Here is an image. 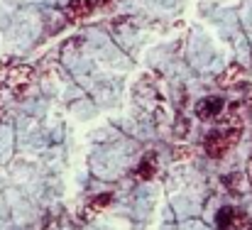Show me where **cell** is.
<instances>
[{
    "instance_id": "5",
    "label": "cell",
    "mask_w": 252,
    "mask_h": 230,
    "mask_svg": "<svg viewBox=\"0 0 252 230\" xmlns=\"http://www.w3.org/2000/svg\"><path fill=\"white\" fill-rule=\"evenodd\" d=\"M243 74H245V69L240 66V64H230L220 76H218V86H223V88H230V86H235L240 78H243Z\"/></svg>"
},
{
    "instance_id": "1",
    "label": "cell",
    "mask_w": 252,
    "mask_h": 230,
    "mask_svg": "<svg viewBox=\"0 0 252 230\" xmlns=\"http://www.w3.org/2000/svg\"><path fill=\"white\" fill-rule=\"evenodd\" d=\"M223 113V98H218V96H206L203 100H198V105H196V115L201 118V120H213V118H218Z\"/></svg>"
},
{
    "instance_id": "10",
    "label": "cell",
    "mask_w": 252,
    "mask_h": 230,
    "mask_svg": "<svg viewBox=\"0 0 252 230\" xmlns=\"http://www.w3.org/2000/svg\"><path fill=\"white\" fill-rule=\"evenodd\" d=\"M174 157H176V159H184V157H189V150H176Z\"/></svg>"
},
{
    "instance_id": "8",
    "label": "cell",
    "mask_w": 252,
    "mask_h": 230,
    "mask_svg": "<svg viewBox=\"0 0 252 230\" xmlns=\"http://www.w3.org/2000/svg\"><path fill=\"white\" fill-rule=\"evenodd\" d=\"M174 132H176L179 137H184V135L189 132V120H186V118H179L176 125H174Z\"/></svg>"
},
{
    "instance_id": "3",
    "label": "cell",
    "mask_w": 252,
    "mask_h": 230,
    "mask_svg": "<svg viewBox=\"0 0 252 230\" xmlns=\"http://www.w3.org/2000/svg\"><path fill=\"white\" fill-rule=\"evenodd\" d=\"M5 81H7V86H12V88L27 86V83L32 81V66H15V69H10Z\"/></svg>"
},
{
    "instance_id": "2",
    "label": "cell",
    "mask_w": 252,
    "mask_h": 230,
    "mask_svg": "<svg viewBox=\"0 0 252 230\" xmlns=\"http://www.w3.org/2000/svg\"><path fill=\"white\" fill-rule=\"evenodd\" d=\"M93 7H95V0H71L66 5V17L79 22V20H84L93 12Z\"/></svg>"
},
{
    "instance_id": "9",
    "label": "cell",
    "mask_w": 252,
    "mask_h": 230,
    "mask_svg": "<svg viewBox=\"0 0 252 230\" xmlns=\"http://www.w3.org/2000/svg\"><path fill=\"white\" fill-rule=\"evenodd\" d=\"M235 226H238V230H252V226L248 223V221H238Z\"/></svg>"
},
{
    "instance_id": "11",
    "label": "cell",
    "mask_w": 252,
    "mask_h": 230,
    "mask_svg": "<svg viewBox=\"0 0 252 230\" xmlns=\"http://www.w3.org/2000/svg\"><path fill=\"white\" fill-rule=\"evenodd\" d=\"M248 179H250V184H252V154H250V159H248Z\"/></svg>"
},
{
    "instance_id": "6",
    "label": "cell",
    "mask_w": 252,
    "mask_h": 230,
    "mask_svg": "<svg viewBox=\"0 0 252 230\" xmlns=\"http://www.w3.org/2000/svg\"><path fill=\"white\" fill-rule=\"evenodd\" d=\"M155 171H157V157H155V154H147V157L140 162V166H137V179H140V181H150V179L155 176Z\"/></svg>"
},
{
    "instance_id": "4",
    "label": "cell",
    "mask_w": 252,
    "mask_h": 230,
    "mask_svg": "<svg viewBox=\"0 0 252 230\" xmlns=\"http://www.w3.org/2000/svg\"><path fill=\"white\" fill-rule=\"evenodd\" d=\"M113 201V194H98V196H93L88 203H86V211H84V221H91L95 213H100L108 203Z\"/></svg>"
},
{
    "instance_id": "7",
    "label": "cell",
    "mask_w": 252,
    "mask_h": 230,
    "mask_svg": "<svg viewBox=\"0 0 252 230\" xmlns=\"http://www.w3.org/2000/svg\"><path fill=\"white\" fill-rule=\"evenodd\" d=\"M216 223H218V228L220 230H230L235 223H238V216H235L233 208H220L218 216H216Z\"/></svg>"
}]
</instances>
